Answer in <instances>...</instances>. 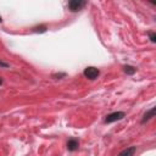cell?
Wrapping results in <instances>:
<instances>
[{
  "label": "cell",
  "instance_id": "cell-8",
  "mask_svg": "<svg viewBox=\"0 0 156 156\" xmlns=\"http://www.w3.org/2000/svg\"><path fill=\"white\" fill-rule=\"evenodd\" d=\"M46 30V27L45 26H41V27H35L34 28V32H40V33H44Z\"/></svg>",
  "mask_w": 156,
  "mask_h": 156
},
{
  "label": "cell",
  "instance_id": "cell-2",
  "mask_svg": "<svg viewBox=\"0 0 156 156\" xmlns=\"http://www.w3.org/2000/svg\"><path fill=\"white\" fill-rule=\"evenodd\" d=\"M84 76H85V78H88V79H90V80H94V79H96L98 78V76L100 74V72H99V69L96 68V67H93V66H89V67H87L85 69H84Z\"/></svg>",
  "mask_w": 156,
  "mask_h": 156
},
{
  "label": "cell",
  "instance_id": "cell-12",
  "mask_svg": "<svg viewBox=\"0 0 156 156\" xmlns=\"http://www.w3.org/2000/svg\"><path fill=\"white\" fill-rule=\"evenodd\" d=\"M1 83H2V80H1V78H0V84H1Z\"/></svg>",
  "mask_w": 156,
  "mask_h": 156
},
{
  "label": "cell",
  "instance_id": "cell-5",
  "mask_svg": "<svg viewBox=\"0 0 156 156\" xmlns=\"http://www.w3.org/2000/svg\"><path fill=\"white\" fill-rule=\"evenodd\" d=\"M154 116H155V107H151L149 111H146V112L144 113V117H143V119H141V123H145L146 121L151 119Z\"/></svg>",
  "mask_w": 156,
  "mask_h": 156
},
{
  "label": "cell",
  "instance_id": "cell-11",
  "mask_svg": "<svg viewBox=\"0 0 156 156\" xmlns=\"http://www.w3.org/2000/svg\"><path fill=\"white\" fill-rule=\"evenodd\" d=\"M1 22H2V18H1V16H0V23H1Z\"/></svg>",
  "mask_w": 156,
  "mask_h": 156
},
{
  "label": "cell",
  "instance_id": "cell-10",
  "mask_svg": "<svg viewBox=\"0 0 156 156\" xmlns=\"http://www.w3.org/2000/svg\"><path fill=\"white\" fill-rule=\"evenodd\" d=\"M0 66H2V67H7L9 65H7V63H5V62H2V61H0Z\"/></svg>",
  "mask_w": 156,
  "mask_h": 156
},
{
  "label": "cell",
  "instance_id": "cell-9",
  "mask_svg": "<svg viewBox=\"0 0 156 156\" xmlns=\"http://www.w3.org/2000/svg\"><path fill=\"white\" fill-rule=\"evenodd\" d=\"M149 37H150V40H151L152 43H155V41H156V34H155V33H152V32H151V33H149Z\"/></svg>",
  "mask_w": 156,
  "mask_h": 156
},
{
  "label": "cell",
  "instance_id": "cell-3",
  "mask_svg": "<svg viewBox=\"0 0 156 156\" xmlns=\"http://www.w3.org/2000/svg\"><path fill=\"white\" fill-rule=\"evenodd\" d=\"M85 1L84 0H71L68 2V9L72 11V12H77L79 10H82L84 6H85Z\"/></svg>",
  "mask_w": 156,
  "mask_h": 156
},
{
  "label": "cell",
  "instance_id": "cell-6",
  "mask_svg": "<svg viewBox=\"0 0 156 156\" xmlns=\"http://www.w3.org/2000/svg\"><path fill=\"white\" fill-rule=\"evenodd\" d=\"M67 149H68L69 151L77 150V149H78V140H76V139H69L68 143H67Z\"/></svg>",
  "mask_w": 156,
  "mask_h": 156
},
{
  "label": "cell",
  "instance_id": "cell-7",
  "mask_svg": "<svg viewBox=\"0 0 156 156\" xmlns=\"http://www.w3.org/2000/svg\"><path fill=\"white\" fill-rule=\"evenodd\" d=\"M123 71L127 73V74H134L135 73V71H136V68L135 67H133V66H129V65H126L124 67H123Z\"/></svg>",
  "mask_w": 156,
  "mask_h": 156
},
{
  "label": "cell",
  "instance_id": "cell-1",
  "mask_svg": "<svg viewBox=\"0 0 156 156\" xmlns=\"http://www.w3.org/2000/svg\"><path fill=\"white\" fill-rule=\"evenodd\" d=\"M126 113L122 112V111H116V112H112L110 115H107L105 117V123H112V122H116V121H121L122 118H124Z\"/></svg>",
  "mask_w": 156,
  "mask_h": 156
},
{
  "label": "cell",
  "instance_id": "cell-4",
  "mask_svg": "<svg viewBox=\"0 0 156 156\" xmlns=\"http://www.w3.org/2000/svg\"><path fill=\"white\" fill-rule=\"evenodd\" d=\"M135 150H136V147H135V146H129V147H127V149L122 150L117 156H134Z\"/></svg>",
  "mask_w": 156,
  "mask_h": 156
}]
</instances>
